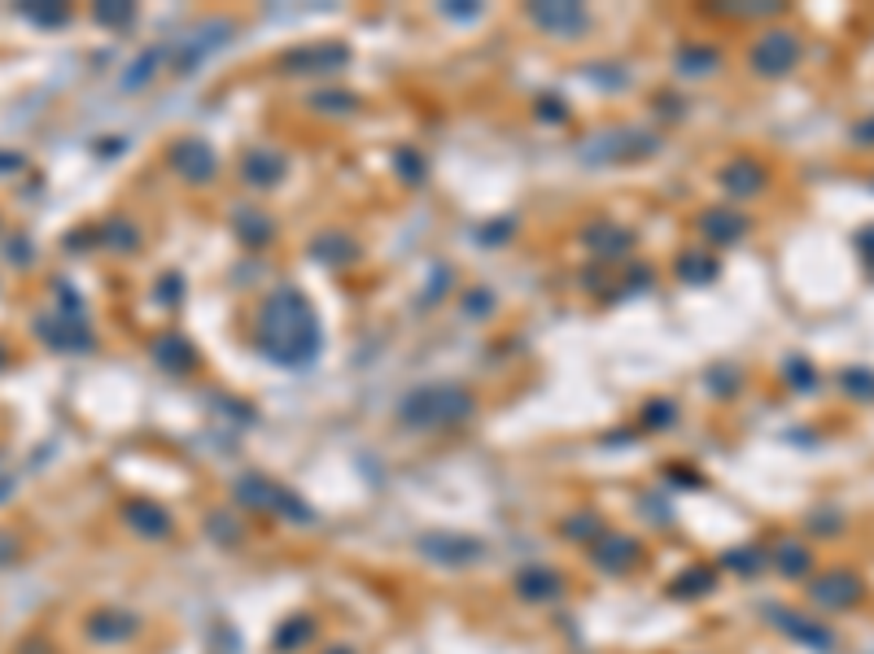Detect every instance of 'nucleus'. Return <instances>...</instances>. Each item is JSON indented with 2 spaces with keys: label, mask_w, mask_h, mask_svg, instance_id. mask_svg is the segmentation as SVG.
I'll return each mask as SVG.
<instances>
[{
  "label": "nucleus",
  "mask_w": 874,
  "mask_h": 654,
  "mask_svg": "<svg viewBox=\"0 0 874 654\" xmlns=\"http://www.w3.org/2000/svg\"><path fill=\"white\" fill-rule=\"evenodd\" d=\"M258 349L280 367H306L320 353V319L293 288H276L258 310Z\"/></svg>",
  "instance_id": "obj_1"
},
{
  "label": "nucleus",
  "mask_w": 874,
  "mask_h": 654,
  "mask_svg": "<svg viewBox=\"0 0 874 654\" xmlns=\"http://www.w3.org/2000/svg\"><path fill=\"white\" fill-rule=\"evenodd\" d=\"M473 415V397L460 384H420L398 402L407 428H455Z\"/></svg>",
  "instance_id": "obj_2"
},
{
  "label": "nucleus",
  "mask_w": 874,
  "mask_h": 654,
  "mask_svg": "<svg viewBox=\"0 0 874 654\" xmlns=\"http://www.w3.org/2000/svg\"><path fill=\"white\" fill-rule=\"evenodd\" d=\"M228 35H233V22L211 18V22L193 26L184 40H166V70L171 75H193L211 53H219L228 44Z\"/></svg>",
  "instance_id": "obj_3"
},
{
  "label": "nucleus",
  "mask_w": 874,
  "mask_h": 654,
  "mask_svg": "<svg viewBox=\"0 0 874 654\" xmlns=\"http://www.w3.org/2000/svg\"><path fill=\"white\" fill-rule=\"evenodd\" d=\"M237 498L253 506V511H267V515H284V520H311V506L298 498V493H289V489H280L276 480H267V476H241V484H237Z\"/></svg>",
  "instance_id": "obj_4"
},
{
  "label": "nucleus",
  "mask_w": 874,
  "mask_h": 654,
  "mask_svg": "<svg viewBox=\"0 0 874 654\" xmlns=\"http://www.w3.org/2000/svg\"><path fill=\"white\" fill-rule=\"evenodd\" d=\"M748 62L760 79H783V75H791L800 66V40L791 31H765L752 44Z\"/></svg>",
  "instance_id": "obj_5"
},
{
  "label": "nucleus",
  "mask_w": 874,
  "mask_h": 654,
  "mask_svg": "<svg viewBox=\"0 0 874 654\" xmlns=\"http://www.w3.org/2000/svg\"><path fill=\"white\" fill-rule=\"evenodd\" d=\"M862 593H866V585L849 567H827L822 576L809 580V598H813L818 611H849V607L862 602Z\"/></svg>",
  "instance_id": "obj_6"
},
{
  "label": "nucleus",
  "mask_w": 874,
  "mask_h": 654,
  "mask_svg": "<svg viewBox=\"0 0 874 654\" xmlns=\"http://www.w3.org/2000/svg\"><path fill=\"white\" fill-rule=\"evenodd\" d=\"M350 62V53L342 48V44H306V48H298V53H284V70L289 75H333V70H342Z\"/></svg>",
  "instance_id": "obj_7"
},
{
  "label": "nucleus",
  "mask_w": 874,
  "mask_h": 654,
  "mask_svg": "<svg viewBox=\"0 0 874 654\" xmlns=\"http://www.w3.org/2000/svg\"><path fill=\"white\" fill-rule=\"evenodd\" d=\"M769 620H774L791 642H800V646H809V651H822V654L835 651V633H831L827 624H818V620L800 615V611H783V607H774V611H769Z\"/></svg>",
  "instance_id": "obj_8"
},
{
  "label": "nucleus",
  "mask_w": 874,
  "mask_h": 654,
  "mask_svg": "<svg viewBox=\"0 0 874 654\" xmlns=\"http://www.w3.org/2000/svg\"><path fill=\"white\" fill-rule=\"evenodd\" d=\"M420 549L446 567H468L473 558H482V542H473L464 533H429V537H420Z\"/></svg>",
  "instance_id": "obj_9"
},
{
  "label": "nucleus",
  "mask_w": 874,
  "mask_h": 654,
  "mask_svg": "<svg viewBox=\"0 0 874 654\" xmlns=\"http://www.w3.org/2000/svg\"><path fill=\"white\" fill-rule=\"evenodd\" d=\"M40 336L53 349H93V331H88L79 310H71V315H44L40 319Z\"/></svg>",
  "instance_id": "obj_10"
},
{
  "label": "nucleus",
  "mask_w": 874,
  "mask_h": 654,
  "mask_svg": "<svg viewBox=\"0 0 874 654\" xmlns=\"http://www.w3.org/2000/svg\"><path fill=\"white\" fill-rule=\"evenodd\" d=\"M171 166H175L184 179L206 184V179L215 175V149H211L206 140H180V144L171 149Z\"/></svg>",
  "instance_id": "obj_11"
},
{
  "label": "nucleus",
  "mask_w": 874,
  "mask_h": 654,
  "mask_svg": "<svg viewBox=\"0 0 874 654\" xmlns=\"http://www.w3.org/2000/svg\"><path fill=\"white\" fill-rule=\"evenodd\" d=\"M123 520L136 537H171V515L149 498H127Z\"/></svg>",
  "instance_id": "obj_12"
},
{
  "label": "nucleus",
  "mask_w": 874,
  "mask_h": 654,
  "mask_svg": "<svg viewBox=\"0 0 874 654\" xmlns=\"http://www.w3.org/2000/svg\"><path fill=\"white\" fill-rule=\"evenodd\" d=\"M529 18H533L542 31H551V35H578V31L586 26V9H582V4H564V0H555V4H533Z\"/></svg>",
  "instance_id": "obj_13"
},
{
  "label": "nucleus",
  "mask_w": 874,
  "mask_h": 654,
  "mask_svg": "<svg viewBox=\"0 0 874 654\" xmlns=\"http://www.w3.org/2000/svg\"><path fill=\"white\" fill-rule=\"evenodd\" d=\"M516 593H520L525 602H555V598L564 593V580H560V571L533 563V567H525V571L516 576Z\"/></svg>",
  "instance_id": "obj_14"
},
{
  "label": "nucleus",
  "mask_w": 874,
  "mask_h": 654,
  "mask_svg": "<svg viewBox=\"0 0 874 654\" xmlns=\"http://www.w3.org/2000/svg\"><path fill=\"white\" fill-rule=\"evenodd\" d=\"M638 558H643V545L634 542V537H625V533H604L595 542V563L604 571H629Z\"/></svg>",
  "instance_id": "obj_15"
},
{
  "label": "nucleus",
  "mask_w": 874,
  "mask_h": 654,
  "mask_svg": "<svg viewBox=\"0 0 874 654\" xmlns=\"http://www.w3.org/2000/svg\"><path fill=\"white\" fill-rule=\"evenodd\" d=\"M136 633V615L123 607H101L88 615V637L93 642H127Z\"/></svg>",
  "instance_id": "obj_16"
},
{
  "label": "nucleus",
  "mask_w": 874,
  "mask_h": 654,
  "mask_svg": "<svg viewBox=\"0 0 874 654\" xmlns=\"http://www.w3.org/2000/svg\"><path fill=\"white\" fill-rule=\"evenodd\" d=\"M241 175H246V184H253V188H271L284 175V157L276 149H250L246 162H241Z\"/></svg>",
  "instance_id": "obj_17"
},
{
  "label": "nucleus",
  "mask_w": 874,
  "mask_h": 654,
  "mask_svg": "<svg viewBox=\"0 0 874 654\" xmlns=\"http://www.w3.org/2000/svg\"><path fill=\"white\" fill-rule=\"evenodd\" d=\"M158 66H166V44H162V48H144V53L127 66V75H123V84H119V88H123V92H140V88L158 75Z\"/></svg>",
  "instance_id": "obj_18"
},
{
  "label": "nucleus",
  "mask_w": 874,
  "mask_h": 654,
  "mask_svg": "<svg viewBox=\"0 0 874 654\" xmlns=\"http://www.w3.org/2000/svg\"><path fill=\"white\" fill-rule=\"evenodd\" d=\"M722 184H726V193H735V197H752V193L765 188V171L752 166V162H731V166L722 171Z\"/></svg>",
  "instance_id": "obj_19"
},
{
  "label": "nucleus",
  "mask_w": 874,
  "mask_h": 654,
  "mask_svg": "<svg viewBox=\"0 0 874 654\" xmlns=\"http://www.w3.org/2000/svg\"><path fill=\"white\" fill-rule=\"evenodd\" d=\"M153 358L166 371H188L193 367V345L184 336H162V340H153Z\"/></svg>",
  "instance_id": "obj_20"
},
{
  "label": "nucleus",
  "mask_w": 874,
  "mask_h": 654,
  "mask_svg": "<svg viewBox=\"0 0 874 654\" xmlns=\"http://www.w3.org/2000/svg\"><path fill=\"white\" fill-rule=\"evenodd\" d=\"M700 227H704V236H713L717 244H726V240H740L748 231V218L735 215V210H709Z\"/></svg>",
  "instance_id": "obj_21"
},
{
  "label": "nucleus",
  "mask_w": 874,
  "mask_h": 654,
  "mask_svg": "<svg viewBox=\"0 0 874 654\" xmlns=\"http://www.w3.org/2000/svg\"><path fill=\"white\" fill-rule=\"evenodd\" d=\"M774 567H778L783 576H809L813 554H809L800 542H783L778 549H774Z\"/></svg>",
  "instance_id": "obj_22"
},
{
  "label": "nucleus",
  "mask_w": 874,
  "mask_h": 654,
  "mask_svg": "<svg viewBox=\"0 0 874 654\" xmlns=\"http://www.w3.org/2000/svg\"><path fill=\"white\" fill-rule=\"evenodd\" d=\"M18 13L31 18L35 26H62V22L71 18L66 4H48V0H26V4H18Z\"/></svg>",
  "instance_id": "obj_23"
},
{
  "label": "nucleus",
  "mask_w": 874,
  "mask_h": 654,
  "mask_svg": "<svg viewBox=\"0 0 874 654\" xmlns=\"http://www.w3.org/2000/svg\"><path fill=\"white\" fill-rule=\"evenodd\" d=\"M678 275H687L691 284H709V280L717 275V258L704 253V249H700V253H687V258L678 262Z\"/></svg>",
  "instance_id": "obj_24"
},
{
  "label": "nucleus",
  "mask_w": 874,
  "mask_h": 654,
  "mask_svg": "<svg viewBox=\"0 0 874 654\" xmlns=\"http://www.w3.org/2000/svg\"><path fill=\"white\" fill-rule=\"evenodd\" d=\"M713 66H717V53H709V48H687L678 57V70H687V75H709Z\"/></svg>",
  "instance_id": "obj_25"
},
{
  "label": "nucleus",
  "mask_w": 874,
  "mask_h": 654,
  "mask_svg": "<svg viewBox=\"0 0 874 654\" xmlns=\"http://www.w3.org/2000/svg\"><path fill=\"white\" fill-rule=\"evenodd\" d=\"M722 567L748 576V571H760V567H765V554H760V549H731V554L722 558Z\"/></svg>",
  "instance_id": "obj_26"
},
{
  "label": "nucleus",
  "mask_w": 874,
  "mask_h": 654,
  "mask_svg": "<svg viewBox=\"0 0 874 654\" xmlns=\"http://www.w3.org/2000/svg\"><path fill=\"white\" fill-rule=\"evenodd\" d=\"M713 585V571L709 567H695V571H687L682 580H673V593L678 598H691V593H704Z\"/></svg>",
  "instance_id": "obj_27"
},
{
  "label": "nucleus",
  "mask_w": 874,
  "mask_h": 654,
  "mask_svg": "<svg viewBox=\"0 0 874 654\" xmlns=\"http://www.w3.org/2000/svg\"><path fill=\"white\" fill-rule=\"evenodd\" d=\"M564 537H573V542H600L604 533H600V520L595 515H578V520L564 524Z\"/></svg>",
  "instance_id": "obj_28"
},
{
  "label": "nucleus",
  "mask_w": 874,
  "mask_h": 654,
  "mask_svg": "<svg viewBox=\"0 0 874 654\" xmlns=\"http://www.w3.org/2000/svg\"><path fill=\"white\" fill-rule=\"evenodd\" d=\"M311 637V620H289L284 629H280V637H276V651H293V646H302Z\"/></svg>",
  "instance_id": "obj_29"
},
{
  "label": "nucleus",
  "mask_w": 874,
  "mask_h": 654,
  "mask_svg": "<svg viewBox=\"0 0 874 654\" xmlns=\"http://www.w3.org/2000/svg\"><path fill=\"white\" fill-rule=\"evenodd\" d=\"M93 18H97V22H106V26H127V22L136 18V9H131V4H115V0H106V4H97V9H93Z\"/></svg>",
  "instance_id": "obj_30"
},
{
  "label": "nucleus",
  "mask_w": 874,
  "mask_h": 654,
  "mask_svg": "<svg viewBox=\"0 0 874 654\" xmlns=\"http://www.w3.org/2000/svg\"><path fill=\"white\" fill-rule=\"evenodd\" d=\"M844 384H849V393H853V397L874 402V375L871 371H844Z\"/></svg>",
  "instance_id": "obj_31"
},
{
  "label": "nucleus",
  "mask_w": 874,
  "mask_h": 654,
  "mask_svg": "<svg viewBox=\"0 0 874 654\" xmlns=\"http://www.w3.org/2000/svg\"><path fill=\"white\" fill-rule=\"evenodd\" d=\"M101 236H106L115 249H131V244H136V227H131V222H119V218H115V222H106V231H101Z\"/></svg>",
  "instance_id": "obj_32"
},
{
  "label": "nucleus",
  "mask_w": 874,
  "mask_h": 654,
  "mask_svg": "<svg viewBox=\"0 0 874 654\" xmlns=\"http://www.w3.org/2000/svg\"><path fill=\"white\" fill-rule=\"evenodd\" d=\"M857 253H862V262H866V271H871V280H874V222L871 227H862V236H857Z\"/></svg>",
  "instance_id": "obj_33"
},
{
  "label": "nucleus",
  "mask_w": 874,
  "mask_h": 654,
  "mask_svg": "<svg viewBox=\"0 0 874 654\" xmlns=\"http://www.w3.org/2000/svg\"><path fill=\"white\" fill-rule=\"evenodd\" d=\"M18 554H22V542H18L13 533H4V528H0V567L18 563Z\"/></svg>",
  "instance_id": "obj_34"
},
{
  "label": "nucleus",
  "mask_w": 874,
  "mask_h": 654,
  "mask_svg": "<svg viewBox=\"0 0 874 654\" xmlns=\"http://www.w3.org/2000/svg\"><path fill=\"white\" fill-rule=\"evenodd\" d=\"M853 140H857L862 149H874V113H871V118H862V122L853 127Z\"/></svg>",
  "instance_id": "obj_35"
},
{
  "label": "nucleus",
  "mask_w": 874,
  "mask_h": 654,
  "mask_svg": "<svg viewBox=\"0 0 874 654\" xmlns=\"http://www.w3.org/2000/svg\"><path fill=\"white\" fill-rule=\"evenodd\" d=\"M315 106L320 109H333V106H359V97H342V92H337V97H315Z\"/></svg>",
  "instance_id": "obj_36"
},
{
  "label": "nucleus",
  "mask_w": 874,
  "mask_h": 654,
  "mask_svg": "<svg viewBox=\"0 0 874 654\" xmlns=\"http://www.w3.org/2000/svg\"><path fill=\"white\" fill-rule=\"evenodd\" d=\"M328 654H355V651H346V646H337V651H328Z\"/></svg>",
  "instance_id": "obj_37"
},
{
  "label": "nucleus",
  "mask_w": 874,
  "mask_h": 654,
  "mask_svg": "<svg viewBox=\"0 0 874 654\" xmlns=\"http://www.w3.org/2000/svg\"><path fill=\"white\" fill-rule=\"evenodd\" d=\"M0 367H4V345H0Z\"/></svg>",
  "instance_id": "obj_38"
}]
</instances>
